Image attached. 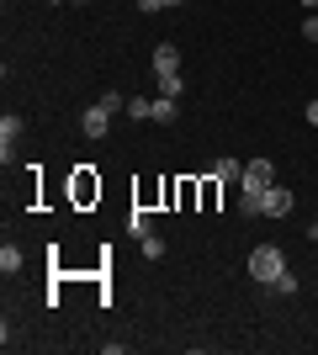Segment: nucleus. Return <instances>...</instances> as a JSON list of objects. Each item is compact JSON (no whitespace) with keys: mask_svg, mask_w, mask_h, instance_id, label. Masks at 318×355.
I'll return each mask as SVG.
<instances>
[{"mask_svg":"<svg viewBox=\"0 0 318 355\" xmlns=\"http://www.w3.org/2000/svg\"><path fill=\"white\" fill-rule=\"evenodd\" d=\"M249 276H255L260 286H276L281 276H287V254L276 250V244H260V250H249Z\"/></svg>","mask_w":318,"mask_h":355,"instance_id":"f257e3e1","label":"nucleus"},{"mask_svg":"<svg viewBox=\"0 0 318 355\" xmlns=\"http://www.w3.org/2000/svg\"><path fill=\"white\" fill-rule=\"evenodd\" d=\"M265 186H276V164L271 159H249L239 175V191H265Z\"/></svg>","mask_w":318,"mask_h":355,"instance_id":"f03ea898","label":"nucleus"},{"mask_svg":"<svg viewBox=\"0 0 318 355\" xmlns=\"http://www.w3.org/2000/svg\"><path fill=\"white\" fill-rule=\"evenodd\" d=\"M112 117H117V112H112L106 101L85 106V117H80V133H85V138H106V133H112Z\"/></svg>","mask_w":318,"mask_h":355,"instance_id":"7ed1b4c3","label":"nucleus"},{"mask_svg":"<svg viewBox=\"0 0 318 355\" xmlns=\"http://www.w3.org/2000/svg\"><path fill=\"white\" fill-rule=\"evenodd\" d=\"M21 133H27V122L21 117H0V164H11V154H16V144H21Z\"/></svg>","mask_w":318,"mask_h":355,"instance_id":"20e7f679","label":"nucleus"},{"mask_svg":"<svg viewBox=\"0 0 318 355\" xmlns=\"http://www.w3.org/2000/svg\"><path fill=\"white\" fill-rule=\"evenodd\" d=\"M159 74H181V48H175V43L154 48V80H159Z\"/></svg>","mask_w":318,"mask_h":355,"instance_id":"39448f33","label":"nucleus"},{"mask_svg":"<svg viewBox=\"0 0 318 355\" xmlns=\"http://www.w3.org/2000/svg\"><path fill=\"white\" fill-rule=\"evenodd\" d=\"M265 218H292V191L287 186H265Z\"/></svg>","mask_w":318,"mask_h":355,"instance_id":"423d86ee","label":"nucleus"},{"mask_svg":"<svg viewBox=\"0 0 318 355\" xmlns=\"http://www.w3.org/2000/svg\"><path fill=\"white\" fill-rule=\"evenodd\" d=\"M127 117H133V122H149L154 117V101H149V96H127Z\"/></svg>","mask_w":318,"mask_h":355,"instance_id":"0eeeda50","label":"nucleus"},{"mask_svg":"<svg viewBox=\"0 0 318 355\" xmlns=\"http://www.w3.org/2000/svg\"><path fill=\"white\" fill-rule=\"evenodd\" d=\"M239 175H244V164H239V159H228V154L212 164V180H239Z\"/></svg>","mask_w":318,"mask_h":355,"instance_id":"6e6552de","label":"nucleus"},{"mask_svg":"<svg viewBox=\"0 0 318 355\" xmlns=\"http://www.w3.org/2000/svg\"><path fill=\"white\" fill-rule=\"evenodd\" d=\"M149 122H175V96H154V117Z\"/></svg>","mask_w":318,"mask_h":355,"instance_id":"1a4fd4ad","label":"nucleus"},{"mask_svg":"<svg viewBox=\"0 0 318 355\" xmlns=\"http://www.w3.org/2000/svg\"><path fill=\"white\" fill-rule=\"evenodd\" d=\"M0 270H6V276H16V270H21V250H16V244H6V250H0Z\"/></svg>","mask_w":318,"mask_h":355,"instance_id":"9d476101","label":"nucleus"},{"mask_svg":"<svg viewBox=\"0 0 318 355\" xmlns=\"http://www.w3.org/2000/svg\"><path fill=\"white\" fill-rule=\"evenodd\" d=\"M154 85H159V96H175V101H181V74H159V80H154Z\"/></svg>","mask_w":318,"mask_h":355,"instance_id":"9b49d317","label":"nucleus"},{"mask_svg":"<svg viewBox=\"0 0 318 355\" xmlns=\"http://www.w3.org/2000/svg\"><path fill=\"white\" fill-rule=\"evenodd\" d=\"M127 234H138V239H143V234H154V228H149V212H143V207H138V212H127Z\"/></svg>","mask_w":318,"mask_h":355,"instance_id":"f8f14e48","label":"nucleus"},{"mask_svg":"<svg viewBox=\"0 0 318 355\" xmlns=\"http://www.w3.org/2000/svg\"><path fill=\"white\" fill-rule=\"evenodd\" d=\"M143 260H165V239L159 234H143Z\"/></svg>","mask_w":318,"mask_h":355,"instance_id":"ddd939ff","label":"nucleus"},{"mask_svg":"<svg viewBox=\"0 0 318 355\" xmlns=\"http://www.w3.org/2000/svg\"><path fill=\"white\" fill-rule=\"evenodd\" d=\"M303 37H308V43H318V11H308V21H303Z\"/></svg>","mask_w":318,"mask_h":355,"instance_id":"4468645a","label":"nucleus"},{"mask_svg":"<svg viewBox=\"0 0 318 355\" xmlns=\"http://www.w3.org/2000/svg\"><path fill=\"white\" fill-rule=\"evenodd\" d=\"M308 128H318V101H308Z\"/></svg>","mask_w":318,"mask_h":355,"instance_id":"2eb2a0df","label":"nucleus"},{"mask_svg":"<svg viewBox=\"0 0 318 355\" xmlns=\"http://www.w3.org/2000/svg\"><path fill=\"white\" fill-rule=\"evenodd\" d=\"M138 11H165V6L159 0H138Z\"/></svg>","mask_w":318,"mask_h":355,"instance_id":"dca6fc26","label":"nucleus"},{"mask_svg":"<svg viewBox=\"0 0 318 355\" xmlns=\"http://www.w3.org/2000/svg\"><path fill=\"white\" fill-rule=\"evenodd\" d=\"M308 239H318V223H308Z\"/></svg>","mask_w":318,"mask_h":355,"instance_id":"f3484780","label":"nucleus"},{"mask_svg":"<svg viewBox=\"0 0 318 355\" xmlns=\"http://www.w3.org/2000/svg\"><path fill=\"white\" fill-rule=\"evenodd\" d=\"M303 6H308V11H318V0H303Z\"/></svg>","mask_w":318,"mask_h":355,"instance_id":"a211bd4d","label":"nucleus"},{"mask_svg":"<svg viewBox=\"0 0 318 355\" xmlns=\"http://www.w3.org/2000/svg\"><path fill=\"white\" fill-rule=\"evenodd\" d=\"M159 6H181V0H159Z\"/></svg>","mask_w":318,"mask_h":355,"instance_id":"6ab92c4d","label":"nucleus"},{"mask_svg":"<svg viewBox=\"0 0 318 355\" xmlns=\"http://www.w3.org/2000/svg\"><path fill=\"white\" fill-rule=\"evenodd\" d=\"M69 6H91V0H69Z\"/></svg>","mask_w":318,"mask_h":355,"instance_id":"aec40b11","label":"nucleus"},{"mask_svg":"<svg viewBox=\"0 0 318 355\" xmlns=\"http://www.w3.org/2000/svg\"><path fill=\"white\" fill-rule=\"evenodd\" d=\"M53 6H69V0H53Z\"/></svg>","mask_w":318,"mask_h":355,"instance_id":"412c9836","label":"nucleus"}]
</instances>
